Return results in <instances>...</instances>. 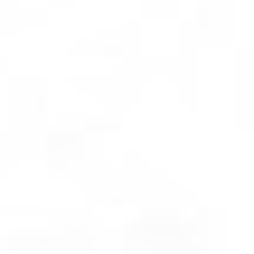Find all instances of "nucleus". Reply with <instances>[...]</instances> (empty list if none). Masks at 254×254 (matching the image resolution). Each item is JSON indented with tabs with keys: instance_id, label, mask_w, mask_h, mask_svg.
I'll list each match as a JSON object with an SVG mask.
<instances>
[]
</instances>
